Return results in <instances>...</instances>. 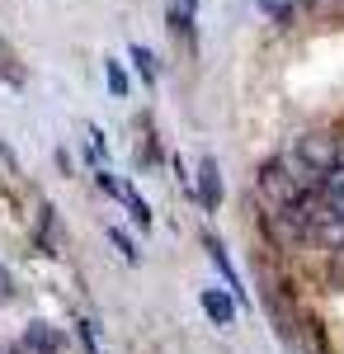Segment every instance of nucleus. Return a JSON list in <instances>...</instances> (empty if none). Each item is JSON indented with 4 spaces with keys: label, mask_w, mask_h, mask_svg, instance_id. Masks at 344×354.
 Returning <instances> with one entry per match:
<instances>
[{
    "label": "nucleus",
    "mask_w": 344,
    "mask_h": 354,
    "mask_svg": "<svg viewBox=\"0 0 344 354\" xmlns=\"http://www.w3.org/2000/svg\"><path fill=\"white\" fill-rule=\"evenodd\" d=\"M255 194H260V203H265V213H283L292 203H302L307 194L297 189V180H292L283 161H269L260 165V180H255Z\"/></svg>",
    "instance_id": "nucleus-1"
},
{
    "label": "nucleus",
    "mask_w": 344,
    "mask_h": 354,
    "mask_svg": "<svg viewBox=\"0 0 344 354\" xmlns=\"http://www.w3.org/2000/svg\"><path fill=\"white\" fill-rule=\"evenodd\" d=\"M292 151H297L302 161L312 165L316 175H330V170L344 161V142H340L335 133H325V128H312V133H302L297 142H292Z\"/></svg>",
    "instance_id": "nucleus-2"
},
{
    "label": "nucleus",
    "mask_w": 344,
    "mask_h": 354,
    "mask_svg": "<svg viewBox=\"0 0 344 354\" xmlns=\"http://www.w3.org/2000/svg\"><path fill=\"white\" fill-rule=\"evenodd\" d=\"M198 198H203V208H217L222 203V175H217V161L212 156L198 161Z\"/></svg>",
    "instance_id": "nucleus-3"
},
{
    "label": "nucleus",
    "mask_w": 344,
    "mask_h": 354,
    "mask_svg": "<svg viewBox=\"0 0 344 354\" xmlns=\"http://www.w3.org/2000/svg\"><path fill=\"white\" fill-rule=\"evenodd\" d=\"M203 312H208L217 326H231V322H236V302L227 298V293H217V288L203 293Z\"/></svg>",
    "instance_id": "nucleus-4"
},
{
    "label": "nucleus",
    "mask_w": 344,
    "mask_h": 354,
    "mask_svg": "<svg viewBox=\"0 0 344 354\" xmlns=\"http://www.w3.org/2000/svg\"><path fill=\"white\" fill-rule=\"evenodd\" d=\"M24 350L28 354H57V350H61V335H57L52 326H43V322H38V326H28Z\"/></svg>",
    "instance_id": "nucleus-5"
},
{
    "label": "nucleus",
    "mask_w": 344,
    "mask_h": 354,
    "mask_svg": "<svg viewBox=\"0 0 344 354\" xmlns=\"http://www.w3.org/2000/svg\"><path fill=\"white\" fill-rule=\"evenodd\" d=\"M0 81L5 85H24V66H19V57H15V48L0 38Z\"/></svg>",
    "instance_id": "nucleus-6"
},
{
    "label": "nucleus",
    "mask_w": 344,
    "mask_h": 354,
    "mask_svg": "<svg viewBox=\"0 0 344 354\" xmlns=\"http://www.w3.org/2000/svg\"><path fill=\"white\" fill-rule=\"evenodd\" d=\"M297 5H302V0H260V10H265V15L274 19V24H292Z\"/></svg>",
    "instance_id": "nucleus-7"
},
{
    "label": "nucleus",
    "mask_w": 344,
    "mask_h": 354,
    "mask_svg": "<svg viewBox=\"0 0 344 354\" xmlns=\"http://www.w3.org/2000/svg\"><path fill=\"white\" fill-rule=\"evenodd\" d=\"M133 62H137V71H142V81H146V85H151V81H156V76H160L156 57L146 53V48H133Z\"/></svg>",
    "instance_id": "nucleus-8"
},
{
    "label": "nucleus",
    "mask_w": 344,
    "mask_h": 354,
    "mask_svg": "<svg viewBox=\"0 0 344 354\" xmlns=\"http://www.w3.org/2000/svg\"><path fill=\"white\" fill-rule=\"evenodd\" d=\"M108 90H113V95H118V100H123V95H128V71H123V66H118V62H108Z\"/></svg>",
    "instance_id": "nucleus-9"
},
{
    "label": "nucleus",
    "mask_w": 344,
    "mask_h": 354,
    "mask_svg": "<svg viewBox=\"0 0 344 354\" xmlns=\"http://www.w3.org/2000/svg\"><path fill=\"white\" fill-rule=\"evenodd\" d=\"M108 241L118 245V255H123V260H128V265H137V250H133V241H128V236H123V232H118V227H113V232H108Z\"/></svg>",
    "instance_id": "nucleus-10"
},
{
    "label": "nucleus",
    "mask_w": 344,
    "mask_h": 354,
    "mask_svg": "<svg viewBox=\"0 0 344 354\" xmlns=\"http://www.w3.org/2000/svg\"><path fill=\"white\" fill-rule=\"evenodd\" d=\"M10 175H19V165H15V156H10L5 142H0V180H10Z\"/></svg>",
    "instance_id": "nucleus-11"
},
{
    "label": "nucleus",
    "mask_w": 344,
    "mask_h": 354,
    "mask_svg": "<svg viewBox=\"0 0 344 354\" xmlns=\"http://www.w3.org/2000/svg\"><path fill=\"white\" fill-rule=\"evenodd\" d=\"M302 5H312L316 15H335V10H344V0H302Z\"/></svg>",
    "instance_id": "nucleus-12"
}]
</instances>
